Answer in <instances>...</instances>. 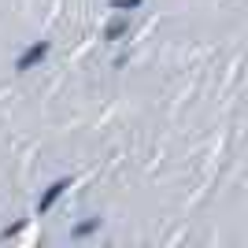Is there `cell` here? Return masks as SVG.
<instances>
[{"mask_svg": "<svg viewBox=\"0 0 248 248\" xmlns=\"http://www.w3.org/2000/svg\"><path fill=\"white\" fill-rule=\"evenodd\" d=\"M67 186H71V182H67V178H60V182H56V186H52L48 193H45V197L37 200V215H41V211H48V207L56 204V200H60V193H63V189H67Z\"/></svg>", "mask_w": 248, "mask_h": 248, "instance_id": "7a4b0ae2", "label": "cell"}, {"mask_svg": "<svg viewBox=\"0 0 248 248\" xmlns=\"http://www.w3.org/2000/svg\"><path fill=\"white\" fill-rule=\"evenodd\" d=\"M141 0H115V8H137Z\"/></svg>", "mask_w": 248, "mask_h": 248, "instance_id": "3957f363", "label": "cell"}, {"mask_svg": "<svg viewBox=\"0 0 248 248\" xmlns=\"http://www.w3.org/2000/svg\"><path fill=\"white\" fill-rule=\"evenodd\" d=\"M45 56H48V41H33L30 48H26V52L19 56V63H15V71H19V74H26V71L33 67V63H41Z\"/></svg>", "mask_w": 248, "mask_h": 248, "instance_id": "6da1fadb", "label": "cell"}]
</instances>
